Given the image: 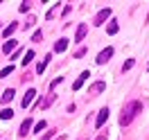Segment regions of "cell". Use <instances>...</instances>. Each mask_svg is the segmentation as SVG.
<instances>
[{
	"mask_svg": "<svg viewBox=\"0 0 149 140\" xmlns=\"http://www.w3.org/2000/svg\"><path fill=\"white\" fill-rule=\"evenodd\" d=\"M29 129H32V120H25L23 124H20V131H18V133H20V136H27Z\"/></svg>",
	"mask_w": 149,
	"mask_h": 140,
	"instance_id": "10",
	"label": "cell"
},
{
	"mask_svg": "<svg viewBox=\"0 0 149 140\" xmlns=\"http://www.w3.org/2000/svg\"><path fill=\"white\" fill-rule=\"evenodd\" d=\"M47 127V122L45 120H41V122H36V127H34V131H43Z\"/></svg>",
	"mask_w": 149,
	"mask_h": 140,
	"instance_id": "19",
	"label": "cell"
},
{
	"mask_svg": "<svg viewBox=\"0 0 149 140\" xmlns=\"http://www.w3.org/2000/svg\"><path fill=\"white\" fill-rule=\"evenodd\" d=\"M102 91H106V84H104V81H95V84L91 86V95H97V93H102Z\"/></svg>",
	"mask_w": 149,
	"mask_h": 140,
	"instance_id": "8",
	"label": "cell"
},
{
	"mask_svg": "<svg viewBox=\"0 0 149 140\" xmlns=\"http://www.w3.org/2000/svg\"><path fill=\"white\" fill-rule=\"evenodd\" d=\"M140 109H142V102H129V104H127V109L122 111V118H120V124H122V127L131 124V120L138 115Z\"/></svg>",
	"mask_w": 149,
	"mask_h": 140,
	"instance_id": "1",
	"label": "cell"
},
{
	"mask_svg": "<svg viewBox=\"0 0 149 140\" xmlns=\"http://www.w3.org/2000/svg\"><path fill=\"white\" fill-rule=\"evenodd\" d=\"M14 32H16V23H11L9 27H7V29H5V32H2V34H5V36H11Z\"/></svg>",
	"mask_w": 149,
	"mask_h": 140,
	"instance_id": "18",
	"label": "cell"
},
{
	"mask_svg": "<svg viewBox=\"0 0 149 140\" xmlns=\"http://www.w3.org/2000/svg\"><path fill=\"white\" fill-rule=\"evenodd\" d=\"M11 115H14V111H11V109H2V111H0V118H2V120H9Z\"/></svg>",
	"mask_w": 149,
	"mask_h": 140,
	"instance_id": "14",
	"label": "cell"
},
{
	"mask_svg": "<svg viewBox=\"0 0 149 140\" xmlns=\"http://www.w3.org/2000/svg\"><path fill=\"white\" fill-rule=\"evenodd\" d=\"M32 59H34V50H27V54H25V59H23V65H27Z\"/></svg>",
	"mask_w": 149,
	"mask_h": 140,
	"instance_id": "16",
	"label": "cell"
},
{
	"mask_svg": "<svg viewBox=\"0 0 149 140\" xmlns=\"http://www.w3.org/2000/svg\"><path fill=\"white\" fill-rule=\"evenodd\" d=\"M86 32H88V25H86V23H81V25L77 27V34H74V41H84V38H86Z\"/></svg>",
	"mask_w": 149,
	"mask_h": 140,
	"instance_id": "5",
	"label": "cell"
},
{
	"mask_svg": "<svg viewBox=\"0 0 149 140\" xmlns=\"http://www.w3.org/2000/svg\"><path fill=\"white\" fill-rule=\"evenodd\" d=\"M97 140H106V136H100V138H97Z\"/></svg>",
	"mask_w": 149,
	"mask_h": 140,
	"instance_id": "24",
	"label": "cell"
},
{
	"mask_svg": "<svg viewBox=\"0 0 149 140\" xmlns=\"http://www.w3.org/2000/svg\"><path fill=\"white\" fill-rule=\"evenodd\" d=\"M14 91H11V88H7V91H5V93H2V104H9L11 100H14Z\"/></svg>",
	"mask_w": 149,
	"mask_h": 140,
	"instance_id": "11",
	"label": "cell"
},
{
	"mask_svg": "<svg viewBox=\"0 0 149 140\" xmlns=\"http://www.w3.org/2000/svg\"><path fill=\"white\" fill-rule=\"evenodd\" d=\"M86 54V47H79L77 52H74V59H79V56H84Z\"/></svg>",
	"mask_w": 149,
	"mask_h": 140,
	"instance_id": "22",
	"label": "cell"
},
{
	"mask_svg": "<svg viewBox=\"0 0 149 140\" xmlns=\"http://www.w3.org/2000/svg\"><path fill=\"white\" fill-rule=\"evenodd\" d=\"M50 61H52V54H47L45 59H43V61H41V63H38V68H36V72H38V75H41V72H43V70H45V65L50 63Z\"/></svg>",
	"mask_w": 149,
	"mask_h": 140,
	"instance_id": "12",
	"label": "cell"
},
{
	"mask_svg": "<svg viewBox=\"0 0 149 140\" xmlns=\"http://www.w3.org/2000/svg\"><path fill=\"white\" fill-rule=\"evenodd\" d=\"M65 47H68V38H59L54 43V52H63Z\"/></svg>",
	"mask_w": 149,
	"mask_h": 140,
	"instance_id": "9",
	"label": "cell"
},
{
	"mask_svg": "<svg viewBox=\"0 0 149 140\" xmlns=\"http://www.w3.org/2000/svg\"><path fill=\"white\" fill-rule=\"evenodd\" d=\"M14 47H16V41H7V43L2 45V52H5V54H9V52L14 50Z\"/></svg>",
	"mask_w": 149,
	"mask_h": 140,
	"instance_id": "13",
	"label": "cell"
},
{
	"mask_svg": "<svg viewBox=\"0 0 149 140\" xmlns=\"http://www.w3.org/2000/svg\"><path fill=\"white\" fill-rule=\"evenodd\" d=\"M106 120H109V109H102V111H100V115H97V120H95V127L100 129Z\"/></svg>",
	"mask_w": 149,
	"mask_h": 140,
	"instance_id": "4",
	"label": "cell"
},
{
	"mask_svg": "<svg viewBox=\"0 0 149 140\" xmlns=\"http://www.w3.org/2000/svg\"><path fill=\"white\" fill-rule=\"evenodd\" d=\"M34 97H36V91H34V88H29L27 93H25V97H23V106L27 109L29 104H32V100H34Z\"/></svg>",
	"mask_w": 149,
	"mask_h": 140,
	"instance_id": "7",
	"label": "cell"
},
{
	"mask_svg": "<svg viewBox=\"0 0 149 140\" xmlns=\"http://www.w3.org/2000/svg\"><path fill=\"white\" fill-rule=\"evenodd\" d=\"M109 16H111V9L106 7V9H102L100 14H97V16H95V23H93V25H102V23L109 18Z\"/></svg>",
	"mask_w": 149,
	"mask_h": 140,
	"instance_id": "3",
	"label": "cell"
},
{
	"mask_svg": "<svg viewBox=\"0 0 149 140\" xmlns=\"http://www.w3.org/2000/svg\"><path fill=\"white\" fill-rule=\"evenodd\" d=\"M59 140H65V136H61V138H59Z\"/></svg>",
	"mask_w": 149,
	"mask_h": 140,
	"instance_id": "25",
	"label": "cell"
},
{
	"mask_svg": "<svg viewBox=\"0 0 149 140\" xmlns=\"http://www.w3.org/2000/svg\"><path fill=\"white\" fill-rule=\"evenodd\" d=\"M111 56H113V47H106V50H102V52H100V56H97V63H100V65L106 63Z\"/></svg>",
	"mask_w": 149,
	"mask_h": 140,
	"instance_id": "2",
	"label": "cell"
},
{
	"mask_svg": "<svg viewBox=\"0 0 149 140\" xmlns=\"http://www.w3.org/2000/svg\"><path fill=\"white\" fill-rule=\"evenodd\" d=\"M106 32H109V34H115V32H118V23L111 20V23H109V27H106Z\"/></svg>",
	"mask_w": 149,
	"mask_h": 140,
	"instance_id": "15",
	"label": "cell"
},
{
	"mask_svg": "<svg viewBox=\"0 0 149 140\" xmlns=\"http://www.w3.org/2000/svg\"><path fill=\"white\" fill-rule=\"evenodd\" d=\"M29 7H32V2H20V11H23V14L29 11Z\"/></svg>",
	"mask_w": 149,
	"mask_h": 140,
	"instance_id": "20",
	"label": "cell"
},
{
	"mask_svg": "<svg viewBox=\"0 0 149 140\" xmlns=\"http://www.w3.org/2000/svg\"><path fill=\"white\" fill-rule=\"evenodd\" d=\"M88 77H91V72H88V70H86V72H81V75H79V79H77V81L72 84V91H79V88L84 86V81L88 79Z\"/></svg>",
	"mask_w": 149,
	"mask_h": 140,
	"instance_id": "6",
	"label": "cell"
},
{
	"mask_svg": "<svg viewBox=\"0 0 149 140\" xmlns=\"http://www.w3.org/2000/svg\"><path fill=\"white\" fill-rule=\"evenodd\" d=\"M52 136H54V131H50V133H45V136H43V138H41V140H50V138H52Z\"/></svg>",
	"mask_w": 149,
	"mask_h": 140,
	"instance_id": "23",
	"label": "cell"
},
{
	"mask_svg": "<svg viewBox=\"0 0 149 140\" xmlns=\"http://www.w3.org/2000/svg\"><path fill=\"white\" fill-rule=\"evenodd\" d=\"M11 72H14V65H7V68L0 70V77H7V75H11Z\"/></svg>",
	"mask_w": 149,
	"mask_h": 140,
	"instance_id": "17",
	"label": "cell"
},
{
	"mask_svg": "<svg viewBox=\"0 0 149 140\" xmlns=\"http://www.w3.org/2000/svg\"><path fill=\"white\" fill-rule=\"evenodd\" d=\"M133 63H136V61H133V59H129V61H127V63L122 65V70H131V68H133Z\"/></svg>",
	"mask_w": 149,
	"mask_h": 140,
	"instance_id": "21",
	"label": "cell"
}]
</instances>
